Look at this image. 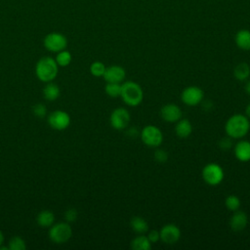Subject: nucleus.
Instances as JSON below:
<instances>
[{
  "label": "nucleus",
  "instance_id": "f257e3e1",
  "mask_svg": "<svg viewBox=\"0 0 250 250\" xmlns=\"http://www.w3.org/2000/svg\"><path fill=\"white\" fill-rule=\"evenodd\" d=\"M250 130L249 118L240 113L229 117L225 124V132L231 139H242Z\"/></svg>",
  "mask_w": 250,
  "mask_h": 250
},
{
  "label": "nucleus",
  "instance_id": "f03ea898",
  "mask_svg": "<svg viewBox=\"0 0 250 250\" xmlns=\"http://www.w3.org/2000/svg\"><path fill=\"white\" fill-rule=\"evenodd\" d=\"M59 65L56 60L51 57L40 59L35 65V74L37 78L45 83L52 82L58 75Z\"/></svg>",
  "mask_w": 250,
  "mask_h": 250
},
{
  "label": "nucleus",
  "instance_id": "7ed1b4c3",
  "mask_svg": "<svg viewBox=\"0 0 250 250\" xmlns=\"http://www.w3.org/2000/svg\"><path fill=\"white\" fill-rule=\"evenodd\" d=\"M120 97L127 105L137 106L143 102L144 92L138 83L134 81H126L121 85Z\"/></svg>",
  "mask_w": 250,
  "mask_h": 250
},
{
  "label": "nucleus",
  "instance_id": "20e7f679",
  "mask_svg": "<svg viewBox=\"0 0 250 250\" xmlns=\"http://www.w3.org/2000/svg\"><path fill=\"white\" fill-rule=\"evenodd\" d=\"M72 236V229L66 222L53 224L49 229V238L56 244L65 243Z\"/></svg>",
  "mask_w": 250,
  "mask_h": 250
},
{
  "label": "nucleus",
  "instance_id": "39448f33",
  "mask_svg": "<svg viewBox=\"0 0 250 250\" xmlns=\"http://www.w3.org/2000/svg\"><path fill=\"white\" fill-rule=\"evenodd\" d=\"M140 137L144 145L148 147H158L163 142L162 131L154 125H146L140 132Z\"/></svg>",
  "mask_w": 250,
  "mask_h": 250
},
{
  "label": "nucleus",
  "instance_id": "423d86ee",
  "mask_svg": "<svg viewBox=\"0 0 250 250\" xmlns=\"http://www.w3.org/2000/svg\"><path fill=\"white\" fill-rule=\"evenodd\" d=\"M202 179L209 186L220 185L225 177L224 169L217 163L211 162L206 164L202 169Z\"/></svg>",
  "mask_w": 250,
  "mask_h": 250
},
{
  "label": "nucleus",
  "instance_id": "0eeeda50",
  "mask_svg": "<svg viewBox=\"0 0 250 250\" xmlns=\"http://www.w3.org/2000/svg\"><path fill=\"white\" fill-rule=\"evenodd\" d=\"M131 115L125 107H117L113 109L109 116V123L115 130H124L130 123Z\"/></svg>",
  "mask_w": 250,
  "mask_h": 250
},
{
  "label": "nucleus",
  "instance_id": "6e6552de",
  "mask_svg": "<svg viewBox=\"0 0 250 250\" xmlns=\"http://www.w3.org/2000/svg\"><path fill=\"white\" fill-rule=\"evenodd\" d=\"M44 47L53 53H58L60 51L65 50L67 46V39L64 35L59 32H51L47 34L44 38Z\"/></svg>",
  "mask_w": 250,
  "mask_h": 250
},
{
  "label": "nucleus",
  "instance_id": "1a4fd4ad",
  "mask_svg": "<svg viewBox=\"0 0 250 250\" xmlns=\"http://www.w3.org/2000/svg\"><path fill=\"white\" fill-rule=\"evenodd\" d=\"M204 92L197 86H188L181 94V101L188 105L195 106L203 102Z\"/></svg>",
  "mask_w": 250,
  "mask_h": 250
},
{
  "label": "nucleus",
  "instance_id": "9d476101",
  "mask_svg": "<svg viewBox=\"0 0 250 250\" xmlns=\"http://www.w3.org/2000/svg\"><path fill=\"white\" fill-rule=\"evenodd\" d=\"M48 123L51 128L62 131L70 125V116L67 112L58 109L48 115Z\"/></svg>",
  "mask_w": 250,
  "mask_h": 250
},
{
  "label": "nucleus",
  "instance_id": "9b49d317",
  "mask_svg": "<svg viewBox=\"0 0 250 250\" xmlns=\"http://www.w3.org/2000/svg\"><path fill=\"white\" fill-rule=\"evenodd\" d=\"M160 240L168 245L175 244L179 241L181 237V230L178 226L175 224H166L164 225L160 230Z\"/></svg>",
  "mask_w": 250,
  "mask_h": 250
},
{
  "label": "nucleus",
  "instance_id": "f8f14e48",
  "mask_svg": "<svg viewBox=\"0 0 250 250\" xmlns=\"http://www.w3.org/2000/svg\"><path fill=\"white\" fill-rule=\"evenodd\" d=\"M183 116V111L176 104H167L160 108V117L169 123H176Z\"/></svg>",
  "mask_w": 250,
  "mask_h": 250
},
{
  "label": "nucleus",
  "instance_id": "ddd939ff",
  "mask_svg": "<svg viewBox=\"0 0 250 250\" xmlns=\"http://www.w3.org/2000/svg\"><path fill=\"white\" fill-rule=\"evenodd\" d=\"M103 77L106 82L121 83L126 77V71L120 65H110L105 67Z\"/></svg>",
  "mask_w": 250,
  "mask_h": 250
},
{
  "label": "nucleus",
  "instance_id": "4468645a",
  "mask_svg": "<svg viewBox=\"0 0 250 250\" xmlns=\"http://www.w3.org/2000/svg\"><path fill=\"white\" fill-rule=\"evenodd\" d=\"M248 224V217L245 212L241 210L233 211L230 219H229V227L233 231H241L243 230Z\"/></svg>",
  "mask_w": 250,
  "mask_h": 250
},
{
  "label": "nucleus",
  "instance_id": "2eb2a0df",
  "mask_svg": "<svg viewBox=\"0 0 250 250\" xmlns=\"http://www.w3.org/2000/svg\"><path fill=\"white\" fill-rule=\"evenodd\" d=\"M233 153L235 158L241 162L250 161V142L247 140L238 141L234 145Z\"/></svg>",
  "mask_w": 250,
  "mask_h": 250
},
{
  "label": "nucleus",
  "instance_id": "dca6fc26",
  "mask_svg": "<svg viewBox=\"0 0 250 250\" xmlns=\"http://www.w3.org/2000/svg\"><path fill=\"white\" fill-rule=\"evenodd\" d=\"M192 132L191 122L187 118H181L176 122L175 125V133L179 138L185 139L190 136Z\"/></svg>",
  "mask_w": 250,
  "mask_h": 250
},
{
  "label": "nucleus",
  "instance_id": "f3484780",
  "mask_svg": "<svg viewBox=\"0 0 250 250\" xmlns=\"http://www.w3.org/2000/svg\"><path fill=\"white\" fill-rule=\"evenodd\" d=\"M236 46L244 51L250 50V31L247 29H241L235 34L234 38Z\"/></svg>",
  "mask_w": 250,
  "mask_h": 250
},
{
  "label": "nucleus",
  "instance_id": "a211bd4d",
  "mask_svg": "<svg viewBox=\"0 0 250 250\" xmlns=\"http://www.w3.org/2000/svg\"><path fill=\"white\" fill-rule=\"evenodd\" d=\"M130 227L132 230L137 234H144L148 230L147 222L140 216H135L130 221Z\"/></svg>",
  "mask_w": 250,
  "mask_h": 250
},
{
  "label": "nucleus",
  "instance_id": "6ab92c4d",
  "mask_svg": "<svg viewBox=\"0 0 250 250\" xmlns=\"http://www.w3.org/2000/svg\"><path fill=\"white\" fill-rule=\"evenodd\" d=\"M37 225L41 228H50L55 223V215L50 210H42L36 217Z\"/></svg>",
  "mask_w": 250,
  "mask_h": 250
},
{
  "label": "nucleus",
  "instance_id": "aec40b11",
  "mask_svg": "<svg viewBox=\"0 0 250 250\" xmlns=\"http://www.w3.org/2000/svg\"><path fill=\"white\" fill-rule=\"evenodd\" d=\"M133 250H149L151 248V242L145 234H139L133 238L130 244Z\"/></svg>",
  "mask_w": 250,
  "mask_h": 250
},
{
  "label": "nucleus",
  "instance_id": "412c9836",
  "mask_svg": "<svg viewBox=\"0 0 250 250\" xmlns=\"http://www.w3.org/2000/svg\"><path fill=\"white\" fill-rule=\"evenodd\" d=\"M233 76L238 81H247L250 76V66L246 62H239L233 69Z\"/></svg>",
  "mask_w": 250,
  "mask_h": 250
},
{
  "label": "nucleus",
  "instance_id": "4be33fe9",
  "mask_svg": "<svg viewBox=\"0 0 250 250\" xmlns=\"http://www.w3.org/2000/svg\"><path fill=\"white\" fill-rule=\"evenodd\" d=\"M60 94H61V90L59 86L52 82H48L43 89V97L46 101H49V102L56 101L60 97Z\"/></svg>",
  "mask_w": 250,
  "mask_h": 250
},
{
  "label": "nucleus",
  "instance_id": "5701e85b",
  "mask_svg": "<svg viewBox=\"0 0 250 250\" xmlns=\"http://www.w3.org/2000/svg\"><path fill=\"white\" fill-rule=\"evenodd\" d=\"M121 83H113V82H106L104 87L105 94L110 98H117L120 97L121 94Z\"/></svg>",
  "mask_w": 250,
  "mask_h": 250
},
{
  "label": "nucleus",
  "instance_id": "b1692460",
  "mask_svg": "<svg viewBox=\"0 0 250 250\" xmlns=\"http://www.w3.org/2000/svg\"><path fill=\"white\" fill-rule=\"evenodd\" d=\"M71 54L70 52L66 51V50H62V51H60L57 53V56H56V62L58 63L59 66H67L70 62H71Z\"/></svg>",
  "mask_w": 250,
  "mask_h": 250
},
{
  "label": "nucleus",
  "instance_id": "393cba45",
  "mask_svg": "<svg viewBox=\"0 0 250 250\" xmlns=\"http://www.w3.org/2000/svg\"><path fill=\"white\" fill-rule=\"evenodd\" d=\"M8 248L10 250H25L26 244L23 238H21V236L15 235L10 239Z\"/></svg>",
  "mask_w": 250,
  "mask_h": 250
},
{
  "label": "nucleus",
  "instance_id": "a878e982",
  "mask_svg": "<svg viewBox=\"0 0 250 250\" xmlns=\"http://www.w3.org/2000/svg\"><path fill=\"white\" fill-rule=\"evenodd\" d=\"M225 205L228 210L233 212V211L239 209L240 199L238 198V196H236L234 194H230V195L227 196V198L225 199Z\"/></svg>",
  "mask_w": 250,
  "mask_h": 250
},
{
  "label": "nucleus",
  "instance_id": "bb28decb",
  "mask_svg": "<svg viewBox=\"0 0 250 250\" xmlns=\"http://www.w3.org/2000/svg\"><path fill=\"white\" fill-rule=\"evenodd\" d=\"M105 65L102 62H94L90 65V72L95 77H102L105 71Z\"/></svg>",
  "mask_w": 250,
  "mask_h": 250
},
{
  "label": "nucleus",
  "instance_id": "cd10ccee",
  "mask_svg": "<svg viewBox=\"0 0 250 250\" xmlns=\"http://www.w3.org/2000/svg\"><path fill=\"white\" fill-rule=\"evenodd\" d=\"M32 112L33 114L36 116V117H39V118H44L47 114V107L45 106V104H36L33 105L32 107Z\"/></svg>",
  "mask_w": 250,
  "mask_h": 250
},
{
  "label": "nucleus",
  "instance_id": "c85d7f7f",
  "mask_svg": "<svg viewBox=\"0 0 250 250\" xmlns=\"http://www.w3.org/2000/svg\"><path fill=\"white\" fill-rule=\"evenodd\" d=\"M154 159L155 161H157L158 163H165L167 160H168V152L162 148H157L155 151H154Z\"/></svg>",
  "mask_w": 250,
  "mask_h": 250
},
{
  "label": "nucleus",
  "instance_id": "c756f323",
  "mask_svg": "<svg viewBox=\"0 0 250 250\" xmlns=\"http://www.w3.org/2000/svg\"><path fill=\"white\" fill-rule=\"evenodd\" d=\"M77 216H78V213L75 208H69L64 213V218L67 223H72V222L76 221Z\"/></svg>",
  "mask_w": 250,
  "mask_h": 250
},
{
  "label": "nucleus",
  "instance_id": "7c9ffc66",
  "mask_svg": "<svg viewBox=\"0 0 250 250\" xmlns=\"http://www.w3.org/2000/svg\"><path fill=\"white\" fill-rule=\"evenodd\" d=\"M231 138H229V136H227L226 138H223L220 140L219 142V146L222 150H229L231 146H232V142H231Z\"/></svg>",
  "mask_w": 250,
  "mask_h": 250
},
{
  "label": "nucleus",
  "instance_id": "2f4dec72",
  "mask_svg": "<svg viewBox=\"0 0 250 250\" xmlns=\"http://www.w3.org/2000/svg\"><path fill=\"white\" fill-rule=\"evenodd\" d=\"M148 240L152 243H156L160 240V233H159V230H156V229H152L148 232V234L146 235Z\"/></svg>",
  "mask_w": 250,
  "mask_h": 250
},
{
  "label": "nucleus",
  "instance_id": "473e14b6",
  "mask_svg": "<svg viewBox=\"0 0 250 250\" xmlns=\"http://www.w3.org/2000/svg\"><path fill=\"white\" fill-rule=\"evenodd\" d=\"M127 133H128V135L131 136V137H136L139 132H138V130H136L135 128H130V129L127 131Z\"/></svg>",
  "mask_w": 250,
  "mask_h": 250
},
{
  "label": "nucleus",
  "instance_id": "72a5a7b5",
  "mask_svg": "<svg viewBox=\"0 0 250 250\" xmlns=\"http://www.w3.org/2000/svg\"><path fill=\"white\" fill-rule=\"evenodd\" d=\"M245 91H246V93L250 96V79H248L247 80V82H246V84H245Z\"/></svg>",
  "mask_w": 250,
  "mask_h": 250
},
{
  "label": "nucleus",
  "instance_id": "f704fd0d",
  "mask_svg": "<svg viewBox=\"0 0 250 250\" xmlns=\"http://www.w3.org/2000/svg\"><path fill=\"white\" fill-rule=\"evenodd\" d=\"M245 115L250 118V103L246 105V108H245Z\"/></svg>",
  "mask_w": 250,
  "mask_h": 250
},
{
  "label": "nucleus",
  "instance_id": "c9c22d12",
  "mask_svg": "<svg viewBox=\"0 0 250 250\" xmlns=\"http://www.w3.org/2000/svg\"><path fill=\"white\" fill-rule=\"evenodd\" d=\"M3 242H4V234H3V232L0 230V246L3 244Z\"/></svg>",
  "mask_w": 250,
  "mask_h": 250
}]
</instances>
